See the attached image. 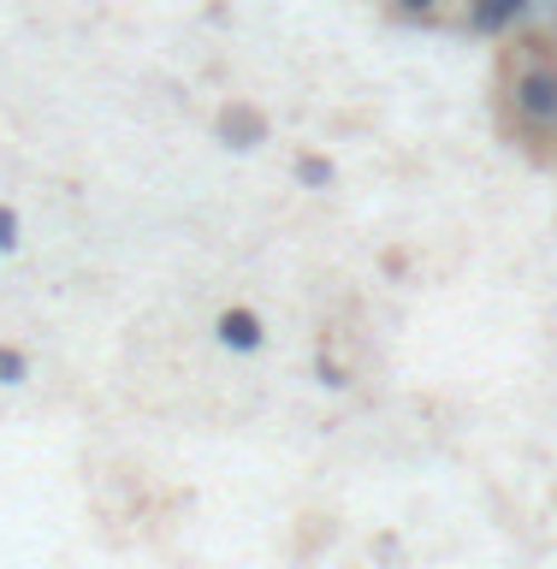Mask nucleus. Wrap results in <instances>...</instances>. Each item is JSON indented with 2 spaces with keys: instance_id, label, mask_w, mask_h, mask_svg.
Here are the masks:
<instances>
[{
  "instance_id": "2",
  "label": "nucleus",
  "mask_w": 557,
  "mask_h": 569,
  "mask_svg": "<svg viewBox=\"0 0 557 569\" xmlns=\"http://www.w3.org/2000/svg\"><path fill=\"white\" fill-rule=\"evenodd\" d=\"M510 30L516 36H557V0H516Z\"/></svg>"
},
{
  "instance_id": "6",
  "label": "nucleus",
  "mask_w": 557,
  "mask_h": 569,
  "mask_svg": "<svg viewBox=\"0 0 557 569\" xmlns=\"http://www.w3.org/2000/svg\"><path fill=\"white\" fill-rule=\"evenodd\" d=\"M469 7H480V0H469Z\"/></svg>"
},
{
  "instance_id": "5",
  "label": "nucleus",
  "mask_w": 557,
  "mask_h": 569,
  "mask_svg": "<svg viewBox=\"0 0 557 569\" xmlns=\"http://www.w3.org/2000/svg\"><path fill=\"white\" fill-rule=\"evenodd\" d=\"M0 243H12V213H0Z\"/></svg>"
},
{
  "instance_id": "4",
  "label": "nucleus",
  "mask_w": 557,
  "mask_h": 569,
  "mask_svg": "<svg viewBox=\"0 0 557 569\" xmlns=\"http://www.w3.org/2000/svg\"><path fill=\"white\" fill-rule=\"evenodd\" d=\"M398 7H404V12H434L439 0H398Z\"/></svg>"
},
{
  "instance_id": "3",
  "label": "nucleus",
  "mask_w": 557,
  "mask_h": 569,
  "mask_svg": "<svg viewBox=\"0 0 557 569\" xmlns=\"http://www.w3.org/2000/svg\"><path fill=\"white\" fill-rule=\"evenodd\" d=\"M220 338H226V345H238V350H256L261 345V327L249 315H226L220 320Z\"/></svg>"
},
{
  "instance_id": "1",
  "label": "nucleus",
  "mask_w": 557,
  "mask_h": 569,
  "mask_svg": "<svg viewBox=\"0 0 557 569\" xmlns=\"http://www.w3.org/2000/svg\"><path fill=\"white\" fill-rule=\"evenodd\" d=\"M510 107L528 131H557V66L551 60H528L510 78Z\"/></svg>"
}]
</instances>
